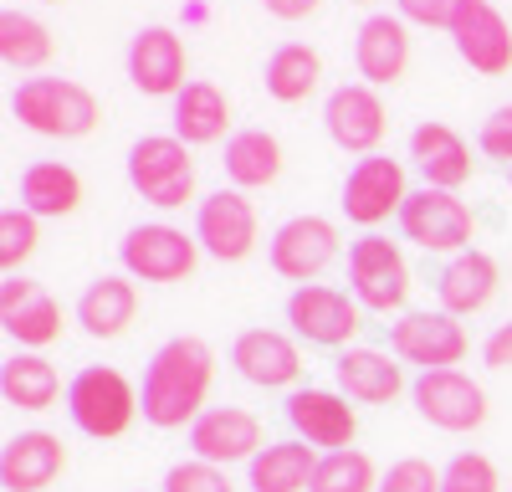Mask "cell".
Instances as JSON below:
<instances>
[{"instance_id":"1","label":"cell","mask_w":512,"mask_h":492,"mask_svg":"<svg viewBox=\"0 0 512 492\" xmlns=\"http://www.w3.org/2000/svg\"><path fill=\"white\" fill-rule=\"evenodd\" d=\"M210 380H216V354H210L205 339H169L154 349L149 369H144V390H139V410L144 421L159 426V431H175V426H195L205 416V395H210Z\"/></svg>"},{"instance_id":"2","label":"cell","mask_w":512,"mask_h":492,"mask_svg":"<svg viewBox=\"0 0 512 492\" xmlns=\"http://www.w3.org/2000/svg\"><path fill=\"white\" fill-rule=\"evenodd\" d=\"M11 113L41 139H88L103 123V103L72 77H26L11 93Z\"/></svg>"},{"instance_id":"3","label":"cell","mask_w":512,"mask_h":492,"mask_svg":"<svg viewBox=\"0 0 512 492\" xmlns=\"http://www.w3.org/2000/svg\"><path fill=\"white\" fill-rule=\"evenodd\" d=\"M67 416L82 436L113 441V436H123L128 426H134L139 395L113 364H88V369H77L72 385H67Z\"/></svg>"},{"instance_id":"4","label":"cell","mask_w":512,"mask_h":492,"mask_svg":"<svg viewBox=\"0 0 512 492\" xmlns=\"http://www.w3.org/2000/svg\"><path fill=\"white\" fill-rule=\"evenodd\" d=\"M128 185H134L159 211H180L195 200V159L190 144L175 134H144L128 149Z\"/></svg>"},{"instance_id":"5","label":"cell","mask_w":512,"mask_h":492,"mask_svg":"<svg viewBox=\"0 0 512 492\" xmlns=\"http://www.w3.org/2000/svg\"><path fill=\"white\" fill-rule=\"evenodd\" d=\"M400 231H405V241L425 246V252H472L477 216L456 190L420 185V190H410L405 211H400Z\"/></svg>"},{"instance_id":"6","label":"cell","mask_w":512,"mask_h":492,"mask_svg":"<svg viewBox=\"0 0 512 492\" xmlns=\"http://www.w3.org/2000/svg\"><path fill=\"white\" fill-rule=\"evenodd\" d=\"M349 282H354L359 308H369V313H395L410 298V267L400 257V246L374 231L349 246Z\"/></svg>"},{"instance_id":"7","label":"cell","mask_w":512,"mask_h":492,"mask_svg":"<svg viewBox=\"0 0 512 492\" xmlns=\"http://www.w3.org/2000/svg\"><path fill=\"white\" fill-rule=\"evenodd\" d=\"M410 400L420 410V421L436 431H477L487 421V390L472 375H461V369H420Z\"/></svg>"},{"instance_id":"8","label":"cell","mask_w":512,"mask_h":492,"mask_svg":"<svg viewBox=\"0 0 512 492\" xmlns=\"http://www.w3.org/2000/svg\"><path fill=\"white\" fill-rule=\"evenodd\" d=\"M118 257H123V272L139 277V282H185L195 272L200 241L185 236L180 226L149 221V226H134V231L123 236Z\"/></svg>"},{"instance_id":"9","label":"cell","mask_w":512,"mask_h":492,"mask_svg":"<svg viewBox=\"0 0 512 492\" xmlns=\"http://www.w3.org/2000/svg\"><path fill=\"white\" fill-rule=\"evenodd\" d=\"M323 129L344 154H364L369 159L384 144L390 108H384L379 88H369V82H344V88H333L328 103H323Z\"/></svg>"},{"instance_id":"10","label":"cell","mask_w":512,"mask_h":492,"mask_svg":"<svg viewBox=\"0 0 512 492\" xmlns=\"http://www.w3.org/2000/svg\"><path fill=\"white\" fill-rule=\"evenodd\" d=\"M405 200H410V190H405V164L390 159V154L359 159L354 170H349V180H344V216H349L354 226H379V221L400 216Z\"/></svg>"},{"instance_id":"11","label":"cell","mask_w":512,"mask_h":492,"mask_svg":"<svg viewBox=\"0 0 512 492\" xmlns=\"http://www.w3.org/2000/svg\"><path fill=\"white\" fill-rule=\"evenodd\" d=\"M185 36L175 26H144L134 41H128V77L144 98H180L185 82Z\"/></svg>"},{"instance_id":"12","label":"cell","mask_w":512,"mask_h":492,"mask_svg":"<svg viewBox=\"0 0 512 492\" xmlns=\"http://www.w3.org/2000/svg\"><path fill=\"white\" fill-rule=\"evenodd\" d=\"M338 257V226L328 216H292L272 231V272L308 287Z\"/></svg>"},{"instance_id":"13","label":"cell","mask_w":512,"mask_h":492,"mask_svg":"<svg viewBox=\"0 0 512 492\" xmlns=\"http://www.w3.org/2000/svg\"><path fill=\"white\" fill-rule=\"evenodd\" d=\"M287 323L318 349H344L359 334V303L349 293H338V287L308 282L287 298Z\"/></svg>"},{"instance_id":"14","label":"cell","mask_w":512,"mask_h":492,"mask_svg":"<svg viewBox=\"0 0 512 492\" xmlns=\"http://www.w3.org/2000/svg\"><path fill=\"white\" fill-rule=\"evenodd\" d=\"M195 241L216 262H241L256 246V205L241 190H216L195 211Z\"/></svg>"},{"instance_id":"15","label":"cell","mask_w":512,"mask_h":492,"mask_svg":"<svg viewBox=\"0 0 512 492\" xmlns=\"http://www.w3.org/2000/svg\"><path fill=\"white\" fill-rule=\"evenodd\" d=\"M451 41H456V57L472 72H482V77L512 72V26L492 0H466L451 26Z\"/></svg>"},{"instance_id":"16","label":"cell","mask_w":512,"mask_h":492,"mask_svg":"<svg viewBox=\"0 0 512 492\" xmlns=\"http://www.w3.org/2000/svg\"><path fill=\"white\" fill-rule=\"evenodd\" d=\"M390 349L405 359V364H420V369H451L466 359V328L436 308V313H405L395 328H390Z\"/></svg>"},{"instance_id":"17","label":"cell","mask_w":512,"mask_h":492,"mask_svg":"<svg viewBox=\"0 0 512 492\" xmlns=\"http://www.w3.org/2000/svg\"><path fill=\"white\" fill-rule=\"evenodd\" d=\"M0 328L21 349H47L62 339V308L41 282L31 277H6L0 282Z\"/></svg>"},{"instance_id":"18","label":"cell","mask_w":512,"mask_h":492,"mask_svg":"<svg viewBox=\"0 0 512 492\" xmlns=\"http://www.w3.org/2000/svg\"><path fill=\"white\" fill-rule=\"evenodd\" d=\"M287 426L297 431V441L308 446H328V451H349L354 446V431H359V416L349 395L338 390H292L287 395Z\"/></svg>"},{"instance_id":"19","label":"cell","mask_w":512,"mask_h":492,"mask_svg":"<svg viewBox=\"0 0 512 492\" xmlns=\"http://www.w3.org/2000/svg\"><path fill=\"white\" fill-rule=\"evenodd\" d=\"M190 451H195V462H210V467L251 462L262 451V421L241 405H216L190 426Z\"/></svg>"},{"instance_id":"20","label":"cell","mask_w":512,"mask_h":492,"mask_svg":"<svg viewBox=\"0 0 512 492\" xmlns=\"http://www.w3.org/2000/svg\"><path fill=\"white\" fill-rule=\"evenodd\" d=\"M67 472V446L52 431H21L0 446V487L6 492H47Z\"/></svg>"},{"instance_id":"21","label":"cell","mask_w":512,"mask_h":492,"mask_svg":"<svg viewBox=\"0 0 512 492\" xmlns=\"http://www.w3.org/2000/svg\"><path fill=\"white\" fill-rule=\"evenodd\" d=\"M231 364H236L241 380L262 385V390H282L303 375V354H297V344L287 334H277V328H246V334H236Z\"/></svg>"},{"instance_id":"22","label":"cell","mask_w":512,"mask_h":492,"mask_svg":"<svg viewBox=\"0 0 512 492\" xmlns=\"http://www.w3.org/2000/svg\"><path fill=\"white\" fill-rule=\"evenodd\" d=\"M354 67L369 88H395L410 67V36L400 16H369L354 36Z\"/></svg>"},{"instance_id":"23","label":"cell","mask_w":512,"mask_h":492,"mask_svg":"<svg viewBox=\"0 0 512 492\" xmlns=\"http://www.w3.org/2000/svg\"><path fill=\"white\" fill-rule=\"evenodd\" d=\"M410 159L420 164L425 185H436V190H461L472 180V144L451 123H420L410 134Z\"/></svg>"},{"instance_id":"24","label":"cell","mask_w":512,"mask_h":492,"mask_svg":"<svg viewBox=\"0 0 512 492\" xmlns=\"http://www.w3.org/2000/svg\"><path fill=\"white\" fill-rule=\"evenodd\" d=\"M492 293H497V262L487 252H477V246H472V252H456L441 267V277H436V298H441V308L451 318L482 313L492 303Z\"/></svg>"},{"instance_id":"25","label":"cell","mask_w":512,"mask_h":492,"mask_svg":"<svg viewBox=\"0 0 512 492\" xmlns=\"http://www.w3.org/2000/svg\"><path fill=\"white\" fill-rule=\"evenodd\" d=\"M333 375H338V395H349L359 405H390L405 390L400 364L379 349H344L333 364Z\"/></svg>"},{"instance_id":"26","label":"cell","mask_w":512,"mask_h":492,"mask_svg":"<svg viewBox=\"0 0 512 492\" xmlns=\"http://www.w3.org/2000/svg\"><path fill=\"white\" fill-rule=\"evenodd\" d=\"M139 313V293L134 282L118 277V272H103L98 282H88V293L77 298V323L88 339H118L128 323Z\"/></svg>"},{"instance_id":"27","label":"cell","mask_w":512,"mask_h":492,"mask_svg":"<svg viewBox=\"0 0 512 492\" xmlns=\"http://www.w3.org/2000/svg\"><path fill=\"white\" fill-rule=\"evenodd\" d=\"M21 205L41 221V216H72L82 205V175L62 159H36L21 170Z\"/></svg>"},{"instance_id":"28","label":"cell","mask_w":512,"mask_h":492,"mask_svg":"<svg viewBox=\"0 0 512 492\" xmlns=\"http://www.w3.org/2000/svg\"><path fill=\"white\" fill-rule=\"evenodd\" d=\"M318 457L308 441H267L251 457V492H308Z\"/></svg>"},{"instance_id":"29","label":"cell","mask_w":512,"mask_h":492,"mask_svg":"<svg viewBox=\"0 0 512 492\" xmlns=\"http://www.w3.org/2000/svg\"><path fill=\"white\" fill-rule=\"evenodd\" d=\"M231 129V98L216 88V82H190V88L175 98V139L195 144H216Z\"/></svg>"},{"instance_id":"30","label":"cell","mask_w":512,"mask_h":492,"mask_svg":"<svg viewBox=\"0 0 512 492\" xmlns=\"http://www.w3.org/2000/svg\"><path fill=\"white\" fill-rule=\"evenodd\" d=\"M282 175V144L267 129H241L226 139V180L231 190H262Z\"/></svg>"},{"instance_id":"31","label":"cell","mask_w":512,"mask_h":492,"mask_svg":"<svg viewBox=\"0 0 512 492\" xmlns=\"http://www.w3.org/2000/svg\"><path fill=\"white\" fill-rule=\"evenodd\" d=\"M0 395L16 410H52L57 395H62V375H57V364L41 359V354H11L0 364Z\"/></svg>"},{"instance_id":"32","label":"cell","mask_w":512,"mask_h":492,"mask_svg":"<svg viewBox=\"0 0 512 492\" xmlns=\"http://www.w3.org/2000/svg\"><path fill=\"white\" fill-rule=\"evenodd\" d=\"M318 82H323V57L303 47V41H282L267 57V93L277 103H303Z\"/></svg>"},{"instance_id":"33","label":"cell","mask_w":512,"mask_h":492,"mask_svg":"<svg viewBox=\"0 0 512 492\" xmlns=\"http://www.w3.org/2000/svg\"><path fill=\"white\" fill-rule=\"evenodd\" d=\"M0 62L11 72H36L52 62V31L26 11H0Z\"/></svg>"},{"instance_id":"34","label":"cell","mask_w":512,"mask_h":492,"mask_svg":"<svg viewBox=\"0 0 512 492\" xmlns=\"http://www.w3.org/2000/svg\"><path fill=\"white\" fill-rule=\"evenodd\" d=\"M308 492H379V477H374V462L364 451H328L318 457V472L308 482Z\"/></svg>"},{"instance_id":"35","label":"cell","mask_w":512,"mask_h":492,"mask_svg":"<svg viewBox=\"0 0 512 492\" xmlns=\"http://www.w3.org/2000/svg\"><path fill=\"white\" fill-rule=\"evenodd\" d=\"M36 216L26 211V205H11V211H0V267H6V277H16V267L36 252Z\"/></svg>"},{"instance_id":"36","label":"cell","mask_w":512,"mask_h":492,"mask_svg":"<svg viewBox=\"0 0 512 492\" xmlns=\"http://www.w3.org/2000/svg\"><path fill=\"white\" fill-rule=\"evenodd\" d=\"M441 492H502V482L482 451H456L441 472Z\"/></svg>"},{"instance_id":"37","label":"cell","mask_w":512,"mask_h":492,"mask_svg":"<svg viewBox=\"0 0 512 492\" xmlns=\"http://www.w3.org/2000/svg\"><path fill=\"white\" fill-rule=\"evenodd\" d=\"M164 492H236L226 467H210V462H180L164 472Z\"/></svg>"},{"instance_id":"38","label":"cell","mask_w":512,"mask_h":492,"mask_svg":"<svg viewBox=\"0 0 512 492\" xmlns=\"http://www.w3.org/2000/svg\"><path fill=\"white\" fill-rule=\"evenodd\" d=\"M379 492H441V472L425 457H400L379 477Z\"/></svg>"},{"instance_id":"39","label":"cell","mask_w":512,"mask_h":492,"mask_svg":"<svg viewBox=\"0 0 512 492\" xmlns=\"http://www.w3.org/2000/svg\"><path fill=\"white\" fill-rule=\"evenodd\" d=\"M395 6H400V21H410V26H436V31H451L466 0H395Z\"/></svg>"},{"instance_id":"40","label":"cell","mask_w":512,"mask_h":492,"mask_svg":"<svg viewBox=\"0 0 512 492\" xmlns=\"http://www.w3.org/2000/svg\"><path fill=\"white\" fill-rule=\"evenodd\" d=\"M477 149L487 154V159H502L507 170H512V103L507 108H497L487 123H482V134H477Z\"/></svg>"},{"instance_id":"41","label":"cell","mask_w":512,"mask_h":492,"mask_svg":"<svg viewBox=\"0 0 512 492\" xmlns=\"http://www.w3.org/2000/svg\"><path fill=\"white\" fill-rule=\"evenodd\" d=\"M482 359H487L492 369H512V323L492 328V334H487V344H482Z\"/></svg>"},{"instance_id":"42","label":"cell","mask_w":512,"mask_h":492,"mask_svg":"<svg viewBox=\"0 0 512 492\" xmlns=\"http://www.w3.org/2000/svg\"><path fill=\"white\" fill-rule=\"evenodd\" d=\"M267 6V16H277V21H308L323 0H262Z\"/></svg>"},{"instance_id":"43","label":"cell","mask_w":512,"mask_h":492,"mask_svg":"<svg viewBox=\"0 0 512 492\" xmlns=\"http://www.w3.org/2000/svg\"><path fill=\"white\" fill-rule=\"evenodd\" d=\"M354 6H374V0H354Z\"/></svg>"},{"instance_id":"44","label":"cell","mask_w":512,"mask_h":492,"mask_svg":"<svg viewBox=\"0 0 512 492\" xmlns=\"http://www.w3.org/2000/svg\"><path fill=\"white\" fill-rule=\"evenodd\" d=\"M47 6H57V0H47Z\"/></svg>"}]
</instances>
